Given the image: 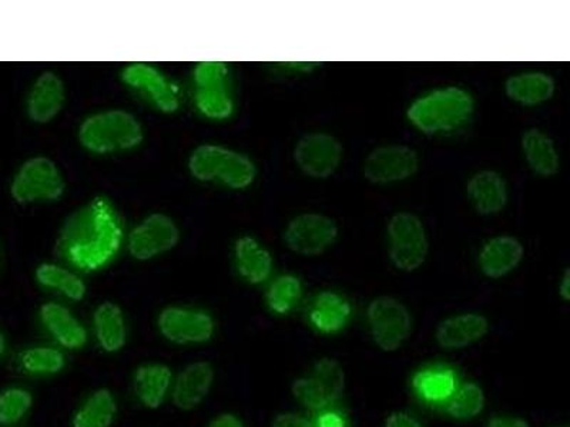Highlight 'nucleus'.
Returning <instances> with one entry per match:
<instances>
[{"label": "nucleus", "mask_w": 570, "mask_h": 427, "mask_svg": "<svg viewBox=\"0 0 570 427\" xmlns=\"http://www.w3.org/2000/svg\"><path fill=\"white\" fill-rule=\"evenodd\" d=\"M124 227L119 214L105 198H96L63 224L58 251L81 271H98L119 252Z\"/></svg>", "instance_id": "obj_1"}, {"label": "nucleus", "mask_w": 570, "mask_h": 427, "mask_svg": "<svg viewBox=\"0 0 570 427\" xmlns=\"http://www.w3.org/2000/svg\"><path fill=\"white\" fill-rule=\"evenodd\" d=\"M473 110L475 100L470 91L448 86L416 99L409 107L406 117L421 133L440 135L460 129L470 121Z\"/></svg>", "instance_id": "obj_2"}, {"label": "nucleus", "mask_w": 570, "mask_h": 427, "mask_svg": "<svg viewBox=\"0 0 570 427\" xmlns=\"http://www.w3.org/2000/svg\"><path fill=\"white\" fill-rule=\"evenodd\" d=\"M79 137L86 149L105 155L135 149L142 140V129L130 113L110 110L86 119Z\"/></svg>", "instance_id": "obj_3"}, {"label": "nucleus", "mask_w": 570, "mask_h": 427, "mask_svg": "<svg viewBox=\"0 0 570 427\" xmlns=\"http://www.w3.org/2000/svg\"><path fill=\"white\" fill-rule=\"evenodd\" d=\"M188 167L197 180H218L236 190L252 186L257 175L256 166L248 157L218 146L198 147Z\"/></svg>", "instance_id": "obj_4"}, {"label": "nucleus", "mask_w": 570, "mask_h": 427, "mask_svg": "<svg viewBox=\"0 0 570 427\" xmlns=\"http://www.w3.org/2000/svg\"><path fill=\"white\" fill-rule=\"evenodd\" d=\"M390 259L396 269L414 272L422 267L430 251L424 222L412 212H399L391 218L389 228Z\"/></svg>", "instance_id": "obj_5"}, {"label": "nucleus", "mask_w": 570, "mask_h": 427, "mask_svg": "<svg viewBox=\"0 0 570 427\" xmlns=\"http://www.w3.org/2000/svg\"><path fill=\"white\" fill-rule=\"evenodd\" d=\"M292 390L295 400L304 408L312 410L328 408L344 394L343 366L335 359H320L312 373L294 380Z\"/></svg>", "instance_id": "obj_6"}, {"label": "nucleus", "mask_w": 570, "mask_h": 427, "mask_svg": "<svg viewBox=\"0 0 570 427\" xmlns=\"http://www.w3.org/2000/svg\"><path fill=\"white\" fill-rule=\"evenodd\" d=\"M366 320L376 347L384 352H395L411 337V312L399 299L375 298L366 309Z\"/></svg>", "instance_id": "obj_7"}, {"label": "nucleus", "mask_w": 570, "mask_h": 427, "mask_svg": "<svg viewBox=\"0 0 570 427\" xmlns=\"http://www.w3.org/2000/svg\"><path fill=\"white\" fill-rule=\"evenodd\" d=\"M65 181L53 161L45 157L30 159L14 176L10 195L19 205L35 201H55L62 197Z\"/></svg>", "instance_id": "obj_8"}, {"label": "nucleus", "mask_w": 570, "mask_h": 427, "mask_svg": "<svg viewBox=\"0 0 570 427\" xmlns=\"http://www.w3.org/2000/svg\"><path fill=\"white\" fill-rule=\"evenodd\" d=\"M338 237L337 222L324 214L307 212L295 217L284 232L287 247L298 256H321L334 246Z\"/></svg>", "instance_id": "obj_9"}, {"label": "nucleus", "mask_w": 570, "mask_h": 427, "mask_svg": "<svg viewBox=\"0 0 570 427\" xmlns=\"http://www.w3.org/2000/svg\"><path fill=\"white\" fill-rule=\"evenodd\" d=\"M420 169V157L404 145L379 147L366 156L363 172L376 186L394 185L414 177Z\"/></svg>", "instance_id": "obj_10"}, {"label": "nucleus", "mask_w": 570, "mask_h": 427, "mask_svg": "<svg viewBox=\"0 0 570 427\" xmlns=\"http://www.w3.org/2000/svg\"><path fill=\"white\" fill-rule=\"evenodd\" d=\"M344 150L334 136L315 131L298 140L294 149V160L304 175L325 180L338 170Z\"/></svg>", "instance_id": "obj_11"}, {"label": "nucleus", "mask_w": 570, "mask_h": 427, "mask_svg": "<svg viewBox=\"0 0 570 427\" xmlns=\"http://www.w3.org/2000/svg\"><path fill=\"white\" fill-rule=\"evenodd\" d=\"M161 337L175 345H203L210 342L216 332L212 315L198 309L170 307L157 319Z\"/></svg>", "instance_id": "obj_12"}, {"label": "nucleus", "mask_w": 570, "mask_h": 427, "mask_svg": "<svg viewBox=\"0 0 570 427\" xmlns=\"http://www.w3.org/2000/svg\"><path fill=\"white\" fill-rule=\"evenodd\" d=\"M178 237L180 234L171 218L163 214H153L130 234V254L140 261H147L170 251L176 246Z\"/></svg>", "instance_id": "obj_13"}, {"label": "nucleus", "mask_w": 570, "mask_h": 427, "mask_svg": "<svg viewBox=\"0 0 570 427\" xmlns=\"http://www.w3.org/2000/svg\"><path fill=\"white\" fill-rule=\"evenodd\" d=\"M214 384V368L206 360L187 365L173 380V405L180 410H193L206 400Z\"/></svg>", "instance_id": "obj_14"}, {"label": "nucleus", "mask_w": 570, "mask_h": 427, "mask_svg": "<svg viewBox=\"0 0 570 427\" xmlns=\"http://www.w3.org/2000/svg\"><path fill=\"white\" fill-rule=\"evenodd\" d=\"M490 332V320L485 315L468 312L454 315L438 325L435 339L445 350H460L480 342Z\"/></svg>", "instance_id": "obj_15"}, {"label": "nucleus", "mask_w": 570, "mask_h": 427, "mask_svg": "<svg viewBox=\"0 0 570 427\" xmlns=\"http://www.w3.org/2000/svg\"><path fill=\"white\" fill-rule=\"evenodd\" d=\"M126 85L146 93L161 111L173 113L178 109V98L175 86L159 70L149 64H130L121 75Z\"/></svg>", "instance_id": "obj_16"}, {"label": "nucleus", "mask_w": 570, "mask_h": 427, "mask_svg": "<svg viewBox=\"0 0 570 427\" xmlns=\"http://www.w3.org/2000/svg\"><path fill=\"white\" fill-rule=\"evenodd\" d=\"M523 259V246L511 236H499L483 244L478 264L483 276L492 279L507 277Z\"/></svg>", "instance_id": "obj_17"}, {"label": "nucleus", "mask_w": 570, "mask_h": 427, "mask_svg": "<svg viewBox=\"0 0 570 427\" xmlns=\"http://www.w3.org/2000/svg\"><path fill=\"white\" fill-rule=\"evenodd\" d=\"M466 195L471 205L481 216H495L508 205V185L499 172L483 170L468 181Z\"/></svg>", "instance_id": "obj_18"}, {"label": "nucleus", "mask_w": 570, "mask_h": 427, "mask_svg": "<svg viewBox=\"0 0 570 427\" xmlns=\"http://www.w3.org/2000/svg\"><path fill=\"white\" fill-rule=\"evenodd\" d=\"M40 320L49 334L66 349H81L88 344V330L63 305L45 304L40 308Z\"/></svg>", "instance_id": "obj_19"}, {"label": "nucleus", "mask_w": 570, "mask_h": 427, "mask_svg": "<svg viewBox=\"0 0 570 427\" xmlns=\"http://www.w3.org/2000/svg\"><path fill=\"white\" fill-rule=\"evenodd\" d=\"M171 369L163 364L141 365L134 376V388L137 399L149 409H159L171 391Z\"/></svg>", "instance_id": "obj_20"}, {"label": "nucleus", "mask_w": 570, "mask_h": 427, "mask_svg": "<svg viewBox=\"0 0 570 427\" xmlns=\"http://www.w3.org/2000/svg\"><path fill=\"white\" fill-rule=\"evenodd\" d=\"M65 103L63 81L53 73L40 76L28 98V115L36 123H48Z\"/></svg>", "instance_id": "obj_21"}, {"label": "nucleus", "mask_w": 570, "mask_h": 427, "mask_svg": "<svg viewBox=\"0 0 570 427\" xmlns=\"http://www.w3.org/2000/svg\"><path fill=\"white\" fill-rule=\"evenodd\" d=\"M353 307L344 297L333 291H324L314 299L309 309V322L320 334L334 335L347 327Z\"/></svg>", "instance_id": "obj_22"}, {"label": "nucleus", "mask_w": 570, "mask_h": 427, "mask_svg": "<svg viewBox=\"0 0 570 427\" xmlns=\"http://www.w3.org/2000/svg\"><path fill=\"white\" fill-rule=\"evenodd\" d=\"M521 145L523 157L534 175L543 178L557 175L561 159L551 137L542 130L529 129L523 133Z\"/></svg>", "instance_id": "obj_23"}, {"label": "nucleus", "mask_w": 570, "mask_h": 427, "mask_svg": "<svg viewBox=\"0 0 570 427\" xmlns=\"http://www.w3.org/2000/svg\"><path fill=\"white\" fill-rule=\"evenodd\" d=\"M508 98L522 106H539L553 98L557 85L551 76L542 71L511 76L507 80Z\"/></svg>", "instance_id": "obj_24"}, {"label": "nucleus", "mask_w": 570, "mask_h": 427, "mask_svg": "<svg viewBox=\"0 0 570 427\" xmlns=\"http://www.w3.org/2000/svg\"><path fill=\"white\" fill-rule=\"evenodd\" d=\"M96 339L107 354L120 352L127 342V325L119 305L104 302L94 315Z\"/></svg>", "instance_id": "obj_25"}, {"label": "nucleus", "mask_w": 570, "mask_h": 427, "mask_svg": "<svg viewBox=\"0 0 570 427\" xmlns=\"http://www.w3.org/2000/svg\"><path fill=\"white\" fill-rule=\"evenodd\" d=\"M236 266L247 282H266L273 271L272 254L252 237H243L236 244Z\"/></svg>", "instance_id": "obj_26"}, {"label": "nucleus", "mask_w": 570, "mask_h": 427, "mask_svg": "<svg viewBox=\"0 0 570 427\" xmlns=\"http://www.w3.org/2000/svg\"><path fill=\"white\" fill-rule=\"evenodd\" d=\"M117 414H119V405L114 391L98 389L76 410L71 427H111Z\"/></svg>", "instance_id": "obj_27"}, {"label": "nucleus", "mask_w": 570, "mask_h": 427, "mask_svg": "<svg viewBox=\"0 0 570 427\" xmlns=\"http://www.w3.org/2000/svg\"><path fill=\"white\" fill-rule=\"evenodd\" d=\"M414 388L422 399L446 401L456 389V376L451 369L434 366L415 375Z\"/></svg>", "instance_id": "obj_28"}, {"label": "nucleus", "mask_w": 570, "mask_h": 427, "mask_svg": "<svg viewBox=\"0 0 570 427\" xmlns=\"http://www.w3.org/2000/svg\"><path fill=\"white\" fill-rule=\"evenodd\" d=\"M36 279L42 287L53 289L76 302L81 301L88 291L85 282L76 274L53 264H42L36 269Z\"/></svg>", "instance_id": "obj_29"}, {"label": "nucleus", "mask_w": 570, "mask_h": 427, "mask_svg": "<svg viewBox=\"0 0 570 427\" xmlns=\"http://www.w3.org/2000/svg\"><path fill=\"white\" fill-rule=\"evenodd\" d=\"M18 364L24 374L50 376L62 373L66 358L62 350L58 348L33 347L20 352Z\"/></svg>", "instance_id": "obj_30"}, {"label": "nucleus", "mask_w": 570, "mask_h": 427, "mask_svg": "<svg viewBox=\"0 0 570 427\" xmlns=\"http://www.w3.org/2000/svg\"><path fill=\"white\" fill-rule=\"evenodd\" d=\"M197 109L213 120H226L233 115L234 101L227 81L216 85L197 86Z\"/></svg>", "instance_id": "obj_31"}, {"label": "nucleus", "mask_w": 570, "mask_h": 427, "mask_svg": "<svg viewBox=\"0 0 570 427\" xmlns=\"http://www.w3.org/2000/svg\"><path fill=\"white\" fill-rule=\"evenodd\" d=\"M485 394L480 385L468 383L454 390L446 400V411L456 420H471L485 409Z\"/></svg>", "instance_id": "obj_32"}, {"label": "nucleus", "mask_w": 570, "mask_h": 427, "mask_svg": "<svg viewBox=\"0 0 570 427\" xmlns=\"http://www.w3.org/2000/svg\"><path fill=\"white\" fill-rule=\"evenodd\" d=\"M32 391L22 386H9L0 390V427L19 425L32 410Z\"/></svg>", "instance_id": "obj_33"}, {"label": "nucleus", "mask_w": 570, "mask_h": 427, "mask_svg": "<svg viewBox=\"0 0 570 427\" xmlns=\"http://www.w3.org/2000/svg\"><path fill=\"white\" fill-rule=\"evenodd\" d=\"M303 284L297 277L282 276L274 279L267 291L269 311L288 315L302 301Z\"/></svg>", "instance_id": "obj_34"}, {"label": "nucleus", "mask_w": 570, "mask_h": 427, "mask_svg": "<svg viewBox=\"0 0 570 427\" xmlns=\"http://www.w3.org/2000/svg\"><path fill=\"white\" fill-rule=\"evenodd\" d=\"M227 66L220 62L200 63L195 70L196 86L223 83L227 81Z\"/></svg>", "instance_id": "obj_35"}, {"label": "nucleus", "mask_w": 570, "mask_h": 427, "mask_svg": "<svg viewBox=\"0 0 570 427\" xmlns=\"http://www.w3.org/2000/svg\"><path fill=\"white\" fill-rule=\"evenodd\" d=\"M272 427H315L312 420L294 411H284L274 418Z\"/></svg>", "instance_id": "obj_36"}, {"label": "nucleus", "mask_w": 570, "mask_h": 427, "mask_svg": "<svg viewBox=\"0 0 570 427\" xmlns=\"http://www.w3.org/2000/svg\"><path fill=\"white\" fill-rule=\"evenodd\" d=\"M385 427H425L415 416L406 411H394L385 420Z\"/></svg>", "instance_id": "obj_37"}, {"label": "nucleus", "mask_w": 570, "mask_h": 427, "mask_svg": "<svg viewBox=\"0 0 570 427\" xmlns=\"http://www.w3.org/2000/svg\"><path fill=\"white\" fill-rule=\"evenodd\" d=\"M315 427H347V420L338 411H325L321 415Z\"/></svg>", "instance_id": "obj_38"}, {"label": "nucleus", "mask_w": 570, "mask_h": 427, "mask_svg": "<svg viewBox=\"0 0 570 427\" xmlns=\"http://www.w3.org/2000/svg\"><path fill=\"white\" fill-rule=\"evenodd\" d=\"M207 427H246L244 421L234 414H222L216 416Z\"/></svg>", "instance_id": "obj_39"}, {"label": "nucleus", "mask_w": 570, "mask_h": 427, "mask_svg": "<svg viewBox=\"0 0 570 427\" xmlns=\"http://www.w3.org/2000/svg\"><path fill=\"white\" fill-rule=\"evenodd\" d=\"M488 427H531L525 419L509 418V416H495L488 421Z\"/></svg>", "instance_id": "obj_40"}, {"label": "nucleus", "mask_w": 570, "mask_h": 427, "mask_svg": "<svg viewBox=\"0 0 570 427\" xmlns=\"http://www.w3.org/2000/svg\"><path fill=\"white\" fill-rule=\"evenodd\" d=\"M559 295L564 302H569L570 299V269L568 268L564 271L563 277L561 279V284H559Z\"/></svg>", "instance_id": "obj_41"}, {"label": "nucleus", "mask_w": 570, "mask_h": 427, "mask_svg": "<svg viewBox=\"0 0 570 427\" xmlns=\"http://www.w3.org/2000/svg\"><path fill=\"white\" fill-rule=\"evenodd\" d=\"M8 352V339L4 337L2 330H0V359L3 358Z\"/></svg>", "instance_id": "obj_42"}, {"label": "nucleus", "mask_w": 570, "mask_h": 427, "mask_svg": "<svg viewBox=\"0 0 570 427\" xmlns=\"http://www.w3.org/2000/svg\"><path fill=\"white\" fill-rule=\"evenodd\" d=\"M564 427H568V426H564Z\"/></svg>", "instance_id": "obj_43"}]
</instances>
